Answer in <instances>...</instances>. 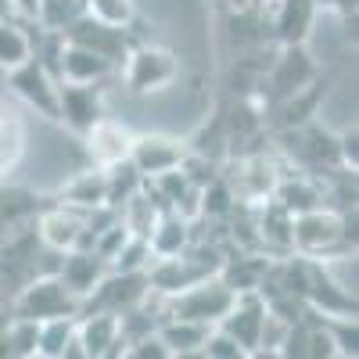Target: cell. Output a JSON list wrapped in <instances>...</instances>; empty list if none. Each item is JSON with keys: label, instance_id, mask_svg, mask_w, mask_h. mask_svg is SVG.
<instances>
[{"label": "cell", "instance_id": "1", "mask_svg": "<svg viewBox=\"0 0 359 359\" xmlns=\"http://www.w3.org/2000/svg\"><path fill=\"white\" fill-rule=\"evenodd\" d=\"M237 291L226 284V280H194L187 284L184 291L169 294V316H180V320H198V323H208L216 327L223 320V313L233 306Z\"/></svg>", "mask_w": 359, "mask_h": 359}, {"label": "cell", "instance_id": "2", "mask_svg": "<svg viewBox=\"0 0 359 359\" xmlns=\"http://www.w3.org/2000/svg\"><path fill=\"white\" fill-rule=\"evenodd\" d=\"M79 309H83V302L62 284V277H40L18 294V316H25V320L76 316Z\"/></svg>", "mask_w": 359, "mask_h": 359}, {"label": "cell", "instance_id": "3", "mask_svg": "<svg viewBox=\"0 0 359 359\" xmlns=\"http://www.w3.org/2000/svg\"><path fill=\"white\" fill-rule=\"evenodd\" d=\"M345 237V219L323 208H306V212L291 216V245L306 255H320L327 248H334Z\"/></svg>", "mask_w": 359, "mask_h": 359}, {"label": "cell", "instance_id": "4", "mask_svg": "<svg viewBox=\"0 0 359 359\" xmlns=\"http://www.w3.org/2000/svg\"><path fill=\"white\" fill-rule=\"evenodd\" d=\"M266 313H269V306L262 302L255 291H237L233 306L223 313V320L216 327H223V331L252 355V352H259V334H262Z\"/></svg>", "mask_w": 359, "mask_h": 359}, {"label": "cell", "instance_id": "5", "mask_svg": "<svg viewBox=\"0 0 359 359\" xmlns=\"http://www.w3.org/2000/svg\"><path fill=\"white\" fill-rule=\"evenodd\" d=\"M172 76H176V57L162 47H137L126 54V86L133 94L158 90L172 83Z\"/></svg>", "mask_w": 359, "mask_h": 359}, {"label": "cell", "instance_id": "6", "mask_svg": "<svg viewBox=\"0 0 359 359\" xmlns=\"http://www.w3.org/2000/svg\"><path fill=\"white\" fill-rule=\"evenodd\" d=\"M76 338H79L86 359H104V355L126 352L118 313H108V309H97L94 316H83V323H76Z\"/></svg>", "mask_w": 359, "mask_h": 359}, {"label": "cell", "instance_id": "7", "mask_svg": "<svg viewBox=\"0 0 359 359\" xmlns=\"http://www.w3.org/2000/svg\"><path fill=\"white\" fill-rule=\"evenodd\" d=\"M11 86L25 104H33L47 118H57V83L50 79L43 62L29 57V62H22L18 69H11Z\"/></svg>", "mask_w": 359, "mask_h": 359}, {"label": "cell", "instance_id": "8", "mask_svg": "<svg viewBox=\"0 0 359 359\" xmlns=\"http://www.w3.org/2000/svg\"><path fill=\"white\" fill-rule=\"evenodd\" d=\"M104 273H108V262L94 248H69L57 277H62V284L79 298V302H86V298L94 294V287L104 280Z\"/></svg>", "mask_w": 359, "mask_h": 359}, {"label": "cell", "instance_id": "9", "mask_svg": "<svg viewBox=\"0 0 359 359\" xmlns=\"http://www.w3.org/2000/svg\"><path fill=\"white\" fill-rule=\"evenodd\" d=\"M57 118H65L69 126L76 130H90L101 118V97L94 83H69L57 86Z\"/></svg>", "mask_w": 359, "mask_h": 359}, {"label": "cell", "instance_id": "10", "mask_svg": "<svg viewBox=\"0 0 359 359\" xmlns=\"http://www.w3.org/2000/svg\"><path fill=\"white\" fill-rule=\"evenodd\" d=\"M83 226H86V212H83V208H72V205L50 208V212L40 216V241L47 248H54V252L79 248Z\"/></svg>", "mask_w": 359, "mask_h": 359}, {"label": "cell", "instance_id": "11", "mask_svg": "<svg viewBox=\"0 0 359 359\" xmlns=\"http://www.w3.org/2000/svg\"><path fill=\"white\" fill-rule=\"evenodd\" d=\"M62 36L72 40V43H83V47H90V50H97V54H104L108 62L123 57V29L108 25V22H97L94 15H86V11L65 29Z\"/></svg>", "mask_w": 359, "mask_h": 359}, {"label": "cell", "instance_id": "12", "mask_svg": "<svg viewBox=\"0 0 359 359\" xmlns=\"http://www.w3.org/2000/svg\"><path fill=\"white\" fill-rule=\"evenodd\" d=\"M130 162L140 176H158L184 162V147L165 137H137L130 144Z\"/></svg>", "mask_w": 359, "mask_h": 359}, {"label": "cell", "instance_id": "13", "mask_svg": "<svg viewBox=\"0 0 359 359\" xmlns=\"http://www.w3.org/2000/svg\"><path fill=\"white\" fill-rule=\"evenodd\" d=\"M62 79L65 83H97V79H104L108 72H111V62L104 54H97V50H90V47H83V43H72V40H65L62 43Z\"/></svg>", "mask_w": 359, "mask_h": 359}, {"label": "cell", "instance_id": "14", "mask_svg": "<svg viewBox=\"0 0 359 359\" xmlns=\"http://www.w3.org/2000/svg\"><path fill=\"white\" fill-rule=\"evenodd\" d=\"M86 137H90V155H94V162H97L101 169H108V165H115V162L130 158L133 137H130L123 126L108 123V118H97V123L86 130Z\"/></svg>", "mask_w": 359, "mask_h": 359}, {"label": "cell", "instance_id": "15", "mask_svg": "<svg viewBox=\"0 0 359 359\" xmlns=\"http://www.w3.org/2000/svg\"><path fill=\"white\" fill-rule=\"evenodd\" d=\"M316 18V0H277V36L280 43L294 47L306 43Z\"/></svg>", "mask_w": 359, "mask_h": 359}, {"label": "cell", "instance_id": "16", "mask_svg": "<svg viewBox=\"0 0 359 359\" xmlns=\"http://www.w3.org/2000/svg\"><path fill=\"white\" fill-rule=\"evenodd\" d=\"M212 327L208 323H198V320H180V316H169L162 327H158V338L169 345L172 355L187 359V355H201V345L208 338Z\"/></svg>", "mask_w": 359, "mask_h": 359}, {"label": "cell", "instance_id": "17", "mask_svg": "<svg viewBox=\"0 0 359 359\" xmlns=\"http://www.w3.org/2000/svg\"><path fill=\"white\" fill-rule=\"evenodd\" d=\"M187 219L180 212H162L147 233V245H151V255L155 259H165V255H180L187 248Z\"/></svg>", "mask_w": 359, "mask_h": 359}, {"label": "cell", "instance_id": "18", "mask_svg": "<svg viewBox=\"0 0 359 359\" xmlns=\"http://www.w3.org/2000/svg\"><path fill=\"white\" fill-rule=\"evenodd\" d=\"M76 334V316H54V320H40V334H36V355L47 359H62L65 345Z\"/></svg>", "mask_w": 359, "mask_h": 359}, {"label": "cell", "instance_id": "19", "mask_svg": "<svg viewBox=\"0 0 359 359\" xmlns=\"http://www.w3.org/2000/svg\"><path fill=\"white\" fill-rule=\"evenodd\" d=\"M33 57V40L22 33V25L11 18H0V69H18Z\"/></svg>", "mask_w": 359, "mask_h": 359}, {"label": "cell", "instance_id": "20", "mask_svg": "<svg viewBox=\"0 0 359 359\" xmlns=\"http://www.w3.org/2000/svg\"><path fill=\"white\" fill-rule=\"evenodd\" d=\"M83 11V0H36V22L50 33H65Z\"/></svg>", "mask_w": 359, "mask_h": 359}, {"label": "cell", "instance_id": "21", "mask_svg": "<svg viewBox=\"0 0 359 359\" xmlns=\"http://www.w3.org/2000/svg\"><path fill=\"white\" fill-rule=\"evenodd\" d=\"M151 245H147V237H126L123 248H118L111 259H108V269L111 273H133V269H147L151 266Z\"/></svg>", "mask_w": 359, "mask_h": 359}, {"label": "cell", "instance_id": "22", "mask_svg": "<svg viewBox=\"0 0 359 359\" xmlns=\"http://www.w3.org/2000/svg\"><path fill=\"white\" fill-rule=\"evenodd\" d=\"M65 201L72 208H83V212H94L97 205H104V172H83L65 191Z\"/></svg>", "mask_w": 359, "mask_h": 359}, {"label": "cell", "instance_id": "23", "mask_svg": "<svg viewBox=\"0 0 359 359\" xmlns=\"http://www.w3.org/2000/svg\"><path fill=\"white\" fill-rule=\"evenodd\" d=\"M83 8H86V15H94L97 22H108V25H118V29L133 18V4H130V0H83Z\"/></svg>", "mask_w": 359, "mask_h": 359}, {"label": "cell", "instance_id": "24", "mask_svg": "<svg viewBox=\"0 0 359 359\" xmlns=\"http://www.w3.org/2000/svg\"><path fill=\"white\" fill-rule=\"evenodd\" d=\"M201 355L205 359H241V355H248L241 345H237L223 327H216V331H208V338H205V345H201Z\"/></svg>", "mask_w": 359, "mask_h": 359}, {"label": "cell", "instance_id": "25", "mask_svg": "<svg viewBox=\"0 0 359 359\" xmlns=\"http://www.w3.org/2000/svg\"><path fill=\"white\" fill-rule=\"evenodd\" d=\"M18 147H22L18 123H15L8 111H0V172L11 169V162L18 158Z\"/></svg>", "mask_w": 359, "mask_h": 359}, {"label": "cell", "instance_id": "26", "mask_svg": "<svg viewBox=\"0 0 359 359\" xmlns=\"http://www.w3.org/2000/svg\"><path fill=\"white\" fill-rule=\"evenodd\" d=\"M277 205L287 208L291 216H298V212H306V208L316 205V191L306 187V184H284V187L277 191Z\"/></svg>", "mask_w": 359, "mask_h": 359}, {"label": "cell", "instance_id": "27", "mask_svg": "<svg viewBox=\"0 0 359 359\" xmlns=\"http://www.w3.org/2000/svg\"><path fill=\"white\" fill-rule=\"evenodd\" d=\"M327 334L334 341V352L338 355H355V316H338V323L327 327Z\"/></svg>", "mask_w": 359, "mask_h": 359}, {"label": "cell", "instance_id": "28", "mask_svg": "<svg viewBox=\"0 0 359 359\" xmlns=\"http://www.w3.org/2000/svg\"><path fill=\"white\" fill-rule=\"evenodd\" d=\"M338 155H341V162H345L348 169H355V165H359V151H355V130L341 133V140H338Z\"/></svg>", "mask_w": 359, "mask_h": 359}, {"label": "cell", "instance_id": "29", "mask_svg": "<svg viewBox=\"0 0 359 359\" xmlns=\"http://www.w3.org/2000/svg\"><path fill=\"white\" fill-rule=\"evenodd\" d=\"M18 4H22V0H11V8H18ZM25 4H29V8L36 11V0H25Z\"/></svg>", "mask_w": 359, "mask_h": 359}, {"label": "cell", "instance_id": "30", "mask_svg": "<svg viewBox=\"0 0 359 359\" xmlns=\"http://www.w3.org/2000/svg\"><path fill=\"white\" fill-rule=\"evenodd\" d=\"M255 4H269V0H255Z\"/></svg>", "mask_w": 359, "mask_h": 359}]
</instances>
